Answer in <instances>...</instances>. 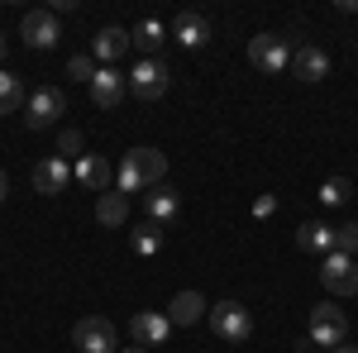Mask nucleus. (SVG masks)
<instances>
[{
  "instance_id": "f257e3e1",
  "label": "nucleus",
  "mask_w": 358,
  "mask_h": 353,
  "mask_svg": "<svg viewBox=\"0 0 358 353\" xmlns=\"http://www.w3.org/2000/svg\"><path fill=\"white\" fill-rule=\"evenodd\" d=\"M163 177H167V153H158V148H129L124 163H120V172H115V182H120L124 196H129V191L163 187Z\"/></svg>"
},
{
  "instance_id": "f03ea898",
  "label": "nucleus",
  "mask_w": 358,
  "mask_h": 353,
  "mask_svg": "<svg viewBox=\"0 0 358 353\" xmlns=\"http://www.w3.org/2000/svg\"><path fill=\"white\" fill-rule=\"evenodd\" d=\"M344 339H349V315H344V305H334V301L315 305V310H310V344L339 349Z\"/></svg>"
},
{
  "instance_id": "7ed1b4c3",
  "label": "nucleus",
  "mask_w": 358,
  "mask_h": 353,
  "mask_svg": "<svg viewBox=\"0 0 358 353\" xmlns=\"http://www.w3.org/2000/svg\"><path fill=\"white\" fill-rule=\"evenodd\" d=\"M210 329L220 334L224 344H244L248 334H253V315L239 301H220V305H210Z\"/></svg>"
},
{
  "instance_id": "20e7f679",
  "label": "nucleus",
  "mask_w": 358,
  "mask_h": 353,
  "mask_svg": "<svg viewBox=\"0 0 358 353\" xmlns=\"http://www.w3.org/2000/svg\"><path fill=\"white\" fill-rule=\"evenodd\" d=\"M167 86H172V72L163 57H143L138 67H129V91L138 101H158V96H167Z\"/></svg>"
},
{
  "instance_id": "39448f33",
  "label": "nucleus",
  "mask_w": 358,
  "mask_h": 353,
  "mask_svg": "<svg viewBox=\"0 0 358 353\" xmlns=\"http://www.w3.org/2000/svg\"><path fill=\"white\" fill-rule=\"evenodd\" d=\"M320 282L330 296H358V263L349 253H330L320 258Z\"/></svg>"
},
{
  "instance_id": "423d86ee",
  "label": "nucleus",
  "mask_w": 358,
  "mask_h": 353,
  "mask_svg": "<svg viewBox=\"0 0 358 353\" xmlns=\"http://www.w3.org/2000/svg\"><path fill=\"white\" fill-rule=\"evenodd\" d=\"M248 62H253L258 72H282V67H292V43H287L282 34H258V38L248 43Z\"/></svg>"
},
{
  "instance_id": "0eeeda50",
  "label": "nucleus",
  "mask_w": 358,
  "mask_h": 353,
  "mask_svg": "<svg viewBox=\"0 0 358 353\" xmlns=\"http://www.w3.org/2000/svg\"><path fill=\"white\" fill-rule=\"evenodd\" d=\"M72 344L82 353H115V325L106 315H82L72 329Z\"/></svg>"
},
{
  "instance_id": "6e6552de",
  "label": "nucleus",
  "mask_w": 358,
  "mask_h": 353,
  "mask_svg": "<svg viewBox=\"0 0 358 353\" xmlns=\"http://www.w3.org/2000/svg\"><path fill=\"white\" fill-rule=\"evenodd\" d=\"M20 38H24L29 48H57L62 29H57L53 10H29L24 20H20Z\"/></svg>"
},
{
  "instance_id": "1a4fd4ad",
  "label": "nucleus",
  "mask_w": 358,
  "mask_h": 353,
  "mask_svg": "<svg viewBox=\"0 0 358 353\" xmlns=\"http://www.w3.org/2000/svg\"><path fill=\"white\" fill-rule=\"evenodd\" d=\"M67 110V101H62V91H53V86H38L34 96H29V129H53L57 115Z\"/></svg>"
},
{
  "instance_id": "9d476101",
  "label": "nucleus",
  "mask_w": 358,
  "mask_h": 353,
  "mask_svg": "<svg viewBox=\"0 0 358 353\" xmlns=\"http://www.w3.org/2000/svg\"><path fill=\"white\" fill-rule=\"evenodd\" d=\"M167 334H172V320L158 315V310H138L129 320V339L138 349H158V344H167Z\"/></svg>"
},
{
  "instance_id": "9b49d317",
  "label": "nucleus",
  "mask_w": 358,
  "mask_h": 353,
  "mask_svg": "<svg viewBox=\"0 0 358 353\" xmlns=\"http://www.w3.org/2000/svg\"><path fill=\"white\" fill-rule=\"evenodd\" d=\"M292 77H296V82H325V77H330V57L320 53L315 43L292 48Z\"/></svg>"
},
{
  "instance_id": "f8f14e48",
  "label": "nucleus",
  "mask_w": 358,
  "mask_h": 353,
  "mask_svg": "<svg viewBox=\"0 0 358 353\" xmlns=\"http://www.w3.org/2000/svg\"><path fill=\"white\" fill-rule=\"evenodd\" d=\"M124 86H129V77H120L115 67H96V77H91V101L101 110H115L124 101Z\"/></svg>"
},
{
  "instance_id": "ddd939ff",
  "label": "nucleus",
  "mask_w": 358,
  "mask_h": 353,
  "mask_svg": "<svg viewBox=\"0 0 358 353\" xmlns=\"http://www.w3.org/2000/svg\"><path fill=\"white\" fill-rule=\"evenodd\" d=\"M72 177L82 182V187H91V191H110V182H115V172H110V163L101 158V153H82L77 158V167H72Z\"/></svg>"
},
{
  "instance_id": "4468645a",
  "label": "nucleus",
  "mask_w": 358,
  "mask_h": 353,
  "mask_svg": "<svg viewBox=\"0 0 358 353\" xmlns=\"http://www.w3.org/2000/svg\"><path fill=\"white\" fill-rule=\"evenodd\" d=\"M143 210H148V219H153V224H172V219L182 215V196H177V191L172 187H153L148 191V196H143Z\"/></svg>"
},
{
  "instance_id": "2eb2a0df",
  "label": "nucleus",
  "mask_w": 358,
  "mask_h": 353,
  "mask_svg": "<svg viewBox=\"0 0 358 353\" xmlns=\"http://www.w3.org/2000/svg\"><path fill=\"white\" fill-rule=\"evenodd\" d=\"M67 182H72V167L62 163V158H43V163H34V191H38V196H57Z\"/></svg>"
},
{
  "instance_id": "dca6fc26",
  "label": "nucleus",
  "mask_w": 358,
  "mask_h": 353,
  "mask_svg": "<svg viewBox=\"0 0 358 353\" xmlns=\"http://www.w3.org/2000/svg\"><path fill=\"white\" fill-rule=\"evenodd\" d=\"M129 48H134V43H129V29H120V24L101 29V34H96V38H91V53L101 57V62H106V67H110L115 57H124V53H129Z\"/></svg>"
},
{
  "instance_id": "f3484780",
  "label": "nucleus",
  "mask_w": 358,
  "mask_h": 353,
  "mask_svg": "<svg viewBox=\"0 0 358 353\" xmlns=\"http://www.w3.org/2000/svg\"><path fill=\"white\" fill-rule=\"evenodd\" d=\"M172 38H177L182 48H201V43L210 38V24H206V15H196V10H182V15L172 20Z\"/></svg>"
},
{
  "instance_id": "a211bd4d",
  "label": "nucleus",
  "mask_w": 358,
  "mask_h": 353,
  "mask_svg": "<svg viewBox=\"0 0 358 353\" xmlns=\"http://www.w3.org/2000/svg\"><path fill=\"white\" fill-rule=\"evenodd\" d=\"M296 248H301V253H320V258H330V253H334V229H330V224H320V219H306L301 229H296Z\"/></svg>"
},
{
  "instance_id": "6ab92c4d",
  "label": "nucleus",
  "mask_w": 358,
  "mask_h": 353,
  "mask_svg": "<svg viewBox=\"0 0 358 353\" xmlns=\"http://www.w3.org/2000/svg\"><path fill=\"white\" fill-rule=\"evenodd\" d=\"M206 315V296L201 291H177V296L167 301V320L172 325H196Z\"/></svg>"
},
{
  "instance_id": "aec40b11",
  "label": "nucleus",
  "mask_w": 358,
  "mask_h": 353,
  "mask_svg": "<svg viewBox=\"0 0 358 353\" xmlns=\"http://www.w3.org/2000/svg\"><path fill=\"white\" fill-rule=\"evenodd\" d=\"M96 224H106V229L129 224V196H124V191H106V196L96 201Z\"/></svg>"
},
{
  "instance_id": "412c9836",
  "label": "nucleus",
  "mask_w": 358,
  "mask_h": 353,
  "mask_svg": "<svg viewBox=\"0 0 358 353\" xmlns=\"http://www.w3.org/2000/svg\"><path fill=\"white\" fill-rule=\"evenodd\" d=\"M129 43H134L143 57H158V48L167 43V29L158 24V20H143V24H134L129 29Z\"/></svg>"
},
{
  "instance_id": "4be33fe9",
  "label": "nucleus",
  "mask_w": 358,
  "mask_h": 353,
  "mask_svg": "<svg viewBox=\"0 0 358 353\" xmlns=\"http://www.w3.org/2000/svg\"><path fill=\"white\" fill-rule=\"evenodd\" d=\"M129 239H134V253H143V258H153V253L163 248V224L143 219V224H138V229L129 234Z\"/></svg>"
},
{
  "instance_id": "5701e85b",
  "label": "nucleus",
  "mask_w": 358,
  "mask_h": 353,
  "mask_svg": "<svg viewBox=\"0 0 358 353\" xmlns=\"http://www.w3.org/2000/svg\"><path fill=\"white\" fill-rule=\"evenodd\" d=\"M20 106H24V82L10 77V72H0V115H15Z\"/></svg>"
},
{
  "instance_id": "b1692460",
  "label": "nucleus",
  "mask_w": 358,
  "mask_h": 353,
  "mask_svg": "<svg viewBox=\"0 0 358 353\" xmlns=\"http://www.w3.org/2000/svg\"><path fill=\"white\" fill-rule=\"evenodd\" d=\"M349 196H354V182H349V177H330V182L320 187V206H344Z\"/></svg>"
},
{
  "instance_id": "393cba45",
  "label": "nucleus",
  "mask_w": 358,
  "mask_h": 353,
  "mask_svg": "<svg viewBox=\"0 0 358 353\" xmlns=\"http://www.w3.org/2000/svg\"><path fill=\"white\" fill-rule=\"evenodd\" d=\"M334 253H358V219H344V224H334Z\"/></svg>"
},
{
  "instance_id": "a878e982",
  "label": "nucleus",
  "mask_w": 358,
  "mask_h": 353,
  "mask_svg": "<svg viewBox=\"0 0 358 353\" xmlns=\"http://www.w3.org/2000/svg\"><path fill=\"white\" fill-rule=\"evenodd\" d=\"M67 72H72L77 82H86V86H91V77H96V67H91V57H86V53L72 57V62H67Z\"/></svg>"
},
{
  "instance_id": "bb28decb",
  "label": "nucleus",
  "mask_w": 358,
  "mask_h": 353,
  "mask_svg": "<svg viewBox=\"0 0 358 353\" xmlns=\"http://www.w3.org/2000/svg\"><path fill=\"white\" fill-rule=\"evenodd\" d=\"M57 148H62V153H82V134H77V129H62Z\"/></svg>"
},
{
  "instance_id": "cd10ccee",
  "label": "nucleus",
  "mask_w": 358,
  "mask_h": 353,
  "mask_svg": "<svg viewBox=\"0 0 358 353\" xmlns=\"http://www.w3.org/2000/svg\"><path fill=\"white\" fill-rule=\"evenodd\" d=\"M5 191H10V177H5V167H0V201H5Z\"/></svg>"
},
{
  "instance_id": "c85d7f7f",
  "label": "nucleus",
  "mask_w": 358,
  "mask_h": 353,
  "mask_svg": "<svg viewBox=\"0 0 358 353\" xmlns=\"http://www.w3.org/2000/svg\"><path fill=\"white\" fill-rule=\"evenodd\" d=\"M334 353H358V344H339V349H334Z\"/></svg>"
},
{
  "instance_id": "c756f323",
  "label": "nucleus",
  "mask_w": 358,
  "mask_h": 353,
  "mask_svg": "<svg viewBox=\"0 0 358 353\" xmlns=\"http://www.w3.org/2000/svg\"><path fill=\"white\" fill-rule=\"evenodd\" d=\"M120 353H148V349H138V344H129V349H120Z\"/></svg>"
},
{
  "instance_id": "7c9ffc66",
  "label": "nucleus",
  "mask_w": 358,
  "mask_h": 353,
  "mask_svg": "<svg viewBox=\"0 0 358 353\" xmlns=\"http://www.w3.org/2000/svg\"><path fill=\"white\" fill-rule=\"evenodd\" d=\"M5 48H10V43H5V34H0V62H5Z\"/></svg>"
}]
</instances>
